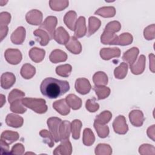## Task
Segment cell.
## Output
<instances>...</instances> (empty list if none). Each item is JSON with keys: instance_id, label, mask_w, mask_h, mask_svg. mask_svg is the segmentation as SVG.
I'll return each instance as SVG.
<instances>
[{"instance_id": "obj_32", "label": "cell", "mask_w": 155, "mask_h": 155, "mask_svg": "<svg viewBox=\"0 0 155 155\" xmlns=\"http://www.w3.org/2000/svg\"><path fill=\"white\" fill-rule=\"evenodd\" d=\"M33 35L40 39L39 43L41 46L47 45L50 40L49 35L45 30L41 28H38L35 30L33 31Z\"/></svg>"}, {"instance_id": "obj_25", "label": "cell", "mask_w": 155, "mask_h": 155, "mask_svg": "<svg viewBox=\"0 0 155 155\" xmlns=\"http://www.w3.org/2000/svg\"><path fill=\"white\" fill-rule=\"evenodd\" d=\"M66 102L68 105L74 110H77L81 108L82 106V100L74 94H69L65 97Z\"/></svg>"}, {"instance_id": "obj_2", "label": "cell", "mask_w": 155, "mask_h": 155, "mask_svg": "<svg viewBox=\"0 0 155 155\" xmlns=\"http://www.w3.org/2000/svg\"><path fill=\"white\" fill-rule=\"evenodd\" d=\"M24 105L38 114L45 113L48 109L46 102L44 99L25 97L22 99Z\"/></svg>"}, {"instance_id": "obj_5", "label": "cell", "mask_w": 155, "mask_h": 155, "mask_svg": "<svg viewBox=\"0 0 155 155\" xmlns=\"http://www.w3.org/2000/svg\"><path fill=\"white\" fill-rule=\"evenodd\" d=\"M4 57L5 60L12 65L18 64L22 58L21 51L13 48L7 49L4 53Z\"/></svg>"}, {"instance_id": "obj_20", "label": "cell", "mask_w": 155, "mask_h": 155, "mask_svg": "<svg viewBox=\"0 0 155 155\" xmlns=\"http://www.w3.org/2000/svg\"><path fill=\"white\" fill-rule=\"evenodd\" d=\"M71 132V123L68 120L61 122L59 128L60 141L69 139Z\"/></svg>"}, {"instance_id": "obj_12", "label": "cell", "mask_w": 155, "mask_h": 155, "mask_svg": "<svg viewBox=\"0 0 155 155\" xmlns=\"http://www.w3.org/2000/svg\"><path fill=\"white\" fill-rule=\"evenodd\" d=\"M61 144L57 147L53 153L55 155H70L72 153V146L68 139L61 141Z\"/></svg>"}, {"instance_id": "obj_48", "label": "cell", "mask_w": 155, "mask_h": 155, "mask_svg": "<svg viewBox=\"0 0 155 155\" xmlns=\"http://www.w3.org/2000/svg\"><path fill=\"white\" fill-rule=\"evenodd\" d=\"M85 107L89 112L94 113L99 110V105L96 102L95 98L89 99L86 101Z\"/></svg>"}, {"instance_id": "obj_33", "label": "cell", "mask_w": 155, "mask_h": 155, "mask_svg": "<svg viewBox=\"0 0 155 155\" xmlns=\"http://www.w3.org/2000/svg\"><path fill=\"white\" fill-rule=\"evenodd\" d=\"M95 140V136L90 128H86L84 130L83 136H82V142L84 145L85 146H91L92 145Z\"/></svg>"}, {"instance_id": "obj_13", "label": "cell", "mask_w": 155, "mask_h": 155, "mask_svg": "<svg viewBox=\"0 0 155 155\" xmlns=\"http://www.w3.org/2000/svg\"><path fill=\"white\" fill-rule=\"evenodd\" d=\"M129 119L133 126L139 127L143 125L145 118L142 111L134 110L129 113Z\"/></svg>"}, {"instance_id": "obj_19", "label": "cell", "mask_w": 155, "mask_h": 155, "mask_svg": "<svg viewBox=\"0 0 155 155\" xmlns=\"http://www.w3.org/2000/svg\"><path fill=\"white\" fill-rule=\"evenodd\" d=\"M5 123L9 127L13 128H19L22 126L24 119L21 116L13 113H10L6 116Z\"/></svg>"}, {"instance_id": "obj_56", "label": "cell", "mask_w": 155, "mask_h": 155, "mask_svg": "<svg viewBox=\"0 0 155 155\" xmlns=\"http://www.w3.org/2000/svg\"><path fill=\"white\" fill-rule=\"evenodd\" d=\"M0 96H1V107H2L3 105L5 103V97L2 94H1Z\"/></svg>"}, {"instance_id": "obj_31", "label": "cell", "mask_w": 155, "mask_h": 155, "mask_svg": "<svg viewBox=\"0 0 155 155\" xmlns=\"http://www.w3.org/2000/svg\"><path fill=\"white\" fill-rule=\"evenodd\" d=\"M94 14L104 18H112L116 15V9L113 6L102 7L98 8Z\"/></svg>"}, {"instance_id": "obj_16", "label": "cell", "mask_w": 155, "mask_h": 155, "mask_svg": "<svg viewBox=\"0 0 155 155\" xmlns=\"http://www.w3.org/2000/svg\"><path fill=\"white\" fill-rule=\"evenodd\" d=\"M16 81V77L13 73L10 72L4 73L1 77V86L4 89H9Z\"/></svg>"}, {"instance_id": "obj_53", "label": "cell", "mask_w": 155, "mask_h": 155, "mask_svg": "<svg viewBox=\"0 0 155 155\" xmlns=\"http://www.w3.org/2000/svg\"><path fill=\"white\" fill-rule=\"evenodd\" d=\"M155 125H153L151 127H148L147 129V135L149 138L152 139L153 141H154V136H155Z\"/></svg>"}, {"instance_id": "obj_45", "label": "cell", "mask_w": 155, "mask_h": 155, "mask_svg": "<svg viewBox=\"0 0 155 155\" xmlns=\"http://www.w3.org/2000/svg\"><path fill=\"white\" fill-rule=\"evenodd\" d=\"M24 96H25L24 92L18 89H13L8 94V101L9 104H11L12 102H13L16 100L22 99Z\"/></svg>"}, {"instance_id": "obj_43", "label": "cell", "mask_w": 155, "mask_h": 155, "mask_svg": "<svg viewBox=\"0 0 155 155\" xmlns=\"http://www.w3.org/2000/svg\"><path fill=\"white\" fill-rule=\"evenodd\" d=\"M94 127L98 136L101 138H105L109 134V127L106 125L97 124L94 122Z\"/></svg>"}, {"instance_id": "obj_21", "label": "cell", "mask_w": 155, "mask_h": 155, "mask_svg": "<svg viewBox=\"0 0 155 155\" xmlns=\"http://www.w3.org/2000/svg\"><path fill=\"white\" fill-rule=\"evenodd\" d=\"M28 55L32 61L36 63H38L44 59L45 55V51L42 48L33 47L30 50Z\"/></svg>"}, {"instance_id": "obj_27", "label": "cell", "mask_w": 155, "mask_h": 155, "mask_svg": "<svg viewBox=\"0 0 155 155\" xmlns=\"http://www.w3.org/2000/svg\"><path fill=\"white\" fill-rule=\"evenodd\" d=\"M117 36L111 31L104 30L101 36V42L105 45H114Z\"/></svg>"}, {"instance_id": "obj_38", "label": "cell", "mask_w": 155, "mask_h": 155, "mask_svg": "<svg viewBox=\"0 0 155 155\" xmlns=\"http://www.w3.org/2000/svg\"><path fill=\"white\" fill-rule=\"evenodd\" d=\"M22 99L16 100L10 104V109L12 112L15 113L23 114L27 111V108L22 104Z\"/></svg>"}, {"instance_id": "obj_39", "label": "cell", "mask_w": 155, "mask_h": 155, "mask_svg": "<svg viewBox=\"0 0 155 155\" xmlns=\"http://www.w3.org/2000/svg\"><path fill=\"white\" fill-rule=\"evenodd\" d=\"M128 72V64L125 62H122L119 66L114 70V74L116 78L122 79L125 78Z\"/></svg>"}, {"instance_id": "obj_42", "label": "cell", "mask_w": 155, "mask_h": 155, "mask_svg": "<svg viewBox=\"0 0 155 155\" xmlns=\"http://www.w3.org/2000/svg\"><path fill=\"white\" fill-rule=\"evenodd\" d=\"M94 153L96 155H111L112 148L108 144L99 143L95 148Z\"/></svg>"}, {"instance_id": "obj_23", "label": "cell", "mask_w": 155, "mask_h": 155, "mask_svg": "<svg viewBox=\"0 0 155 155\" xmlns=\"http://www.w3.org/2000/svg\"><path fill=\"white\" fill-rule=\"evenodd\" d=\"M139 53V50L137 47H132L124 53L122 56V59L127 63L131 65L136 62Z\"/></svg>"}, {"instance_id": "obj_8", "label": "cell", "mask_w": 155, "mask_h": 155, "mask_svg": "<svg viewBox=\"0 0 155 155\" xmlns=\"http://www.w3.org/2000/svg\"><path fill=\"white\" fill-rule=\"evenodd\" d=\"M74 87L77 92L81 94L85 95L90 92L91 88V85L87 79L82 78L76 80Z\"/></svg>"}, {"instance_id": "obj_26", "label": "cell", "mask_w": 155, "mask_h": 155, "mask_svg": "<svg viewBox=\"0 0 155 155\" xmlns=\"http://www.w3.org/2000/svg\"><path fill=\"white\" fill-rule=\"evenodd\" d=\"M101 21L94 16H90L88 19V27L87 36L90 37L93 35L101 27Z\"/></svg>"}, {"instance_id": "obj_57", "label": "cell", "mask_w": 155, "mask_h": 155, "mask_svg": "<svg viewBox=\"0 0 155 155\" xmlns=\"http://www.w3.org/2000/svg\"><path fill=\"white\" fill-rule=\"evenodd\" d=\"M7 2H8L7 1H3V0H1V1H0V4H1V6H3V5H5Z\"/></svg>"}, {"instance_id": "obj_22", "label": "cell", "mask_w": 155, "mask_h": 155, "mask_svg": "<svg viewBox=\"0 0 155 155\" xmlns=\"http://www.w3.org/2000/svg\"><path fill=\"white\" fill-rule=\"evenodd\" d=\"M49 59L54 64L65 62L67 59V54L61 50L55 49L51 52L49 56Z\"/></svg>"}, {"instance_id": "obj_37", "label": "cell", "mask_w": 155, "mask_h": 155, "mask_svg": "<svg viewBox=\"0 0 155 155\" xmlns=\"http://www.w3.org/2000/svg\"><path fill=\"white\" fill-rule=\"evenodd\" d=\"M82 126V122L79 119H74L71 123V131L72 137L74 139H79L80 137L81 129Z\"/></svg>"}, {"instance_id": "obj_17", "label": "cell", "mask_w": 155, "mask_h": 155, "mask_svg": "<svg viewBox=\"0 0 155 155\" xmlns=\"http://www.w3.org/2000/svg\"><path fill=\"white\" fill-rule=\"evenodd\" d=\"M54 39L59 44L65 45L70 39V36L64 27H59L55 30Z\"/></svg>"}, {"instance_id": "obj_29", "label": "cell", "mask_w": 155, "mask_h": 155, "mask_svg": "<svg viewBox=\"0 0 155 155\" xmlns=\"http://www.w3.org/2000/svg\"><path fill=\"white\" fill-rule=\"evenodd\" d=\"M93 81L95 86H105L108 84V79L104 71H97L93 76Z\"/></svg>"}, {"instance_id": "obj_24", "label": "cell", "mask_w": 155, "mask_h": 155, "mask_svg": "<svg viewBox=\"0 0 155 155\" xmlns=\"http://www.w3.org/2000/svg\"><path fill=\"white\" fill-rule=\"evenodd\" d=\"M77 21V14L73 10L68 11L64 17V22L66 26L71 30H74Z\"/></svg>"}, {"instance_id": "obj_9", "label": "cell", "mask_w": 155, "mask_h": 155, "mask_svg": "<svg viewBox=\"0 0 155 155\" xmlns=\"http://www.w3.org/2000/svg\"><path fill=\"white\" fill-rule=\"evenodd\" d=\"M99 54L102 59L108 61L113 58H119L120 56V50L117 47L103 48L100 50Z\"/></svg>"}, {"instance_id": "obj_52", "label": "cell", "mask_w": 155, "mask_h": 155, "mask_svg": "<svg viewBox=\"0 0 155 155\" xmlns=\"http://www.w3.org/2000/svg\"><path fill=\"white\" fill-rule=\"evenodd\" d=\"M9 144L7 143L4 140L1 139V153L2 154H10L9 151Z\"/></svg>"}, {"instance_id": "obj_11", "label": "cell", "mask_w": 155, "mask_h": 155, "mask_svg": "<svg viewBox=\"0 0 155 155\" xmlns=\"http://www.w3.org/2000/svg\"><path fill=\"white\" fill-rule=\"evenodd\" d=\"M87 34V27L85 24V18L84 16H80L76 22L74 35L76 38L84 37Z\"/></svg>"}, {"instance_id": "obj_55", "label": "cell", "mask_w": 155, "mask_h": 155, "mask_svg": "<svg viewBox=\"0 0 155 155\" xmlns=\"http://www.w3.org/2000/svg\"><path fill=\"white\" fill-rule=\"evenodd\" d=\"M149 60H150V70L154 73V55L153 53L149 54Z\"/></svg>"}, {"instance_id": "obj_7", "label": "cell", "mask_w": 155, "mask_h": 155, "mask_svg": "<svg viewBox=\"0 0 155 155\" xmlns=\"http://www.w3.org/2000/svg\"><path fill=\"white\" fill-rule=\"evenodd\" d=\"M42 13L37 9H33L28 12L25 15L26 21L31 25H39L42 24Z\"/></svg>"}, {"instance_id": "obj_35", "label": "cell", "mask_w": 155, "mask_h": 155, "mask_svg": "<svg viewBox=\"0 0 155 155\" xmlns=\"http://www.w3.org/2000/svg\"><path fill=\"white\" fill-rule=\"evenodd\" d=\"M67 0H51L49 1L50 7L54 11H62L68 6Z\"/></svg>"}, {"instance_id": "obj_40", "label": "cell", "mask_w": 155, "mask_h": 155, "mask_svg": "<svg viewBox=\"0 0 155 155\" xmlns=\"http://www.w3.org/2000/svg\"><path fill=\"white\" fill-rule=\"evenodd\" d=\"M111 118H112L111 113L108 110H105L101 113L99 115L96 116L94 119V122L99 124L105 125L110 122Z\"/></svg>"}, {"instance_id": "obj_44", "label": "cell", "mask_w": 155, "mask_h": 155, "mask_svg": "<svg viewBox=\"0 0 155 155\" xmlns=\"http://www.w3.org/2000/svg\"><path fill=\"white\" fill-rule=\"evenodd\" d=\"M39 135L43 138V142L51 148L54 146V138L51 133L47 130H42L39 132Z\"/></svg>"}, {"instance_id": "obj_46", "label": "cell", "mask_w": 155, "mask_h": 155, "mask_svg": "<svg viewBox=\"0 0 155 155\" xmlns=\"http://www.w3.org/2000/svg\"><path fill=\"white\" fill-rule=\"evenodd\" d=\"M154 147L150 144H142L139 148V153L142 155L146 154H154L155 153Z\"/></svg>"}, {"instance_id": "obj_10", "label": "cell", "mask_w": 155, "mask_h": 155, "mask_svg": "<svg viewBox=\"0 0 155 155\" xmlns=\"http://www.w3.org/2000/svg\"><path fill=\"white\" fill-rule=\"evenodd\" d=\"M145 56L143 54L140 55L136 62L130 65V68L131 73L136 75L142 74L145 68Z\"/></svg>"}, {"instance_id": "obj_30", "label": "cell", "mask_w": 155, "mask_h": 155, "mask_svg": "<svg viewBox=\"0 0 155 155\" xmlns=\"http://www.w3.org/2000/svg\"><path fill=\"white\" fill-rule=\"evenodd\" d=\"M19 137L18 132L10 130H6L3 131L1 135V139L4 140L8 144H11L18 140Z\"/></svg>"}, {"instance_id": "obj_3", "label": "cell", "mask_w": 155, "mask_h": 155, "mask_svg": "<svg viewBox=\"0 0 155 155\" xmlns=\"http://www.w3.org/2000/svg\"><path fill=\"white\" fill-rule=\"evenodd\" d=\"M57 24V18L54 16H49L40 25V28L45 30L49 35L50 39H53Z\"/></svg>"}, {"instance_id": "obj_4", "label": "cell", "mask_w": 155, "mask_h": 155, "mask_svg": "<svg viewBox=\"0 0 155 155\" xmlns=\"http://www.w3.org/2000/svg\"><path fill=\"white\" fill-rule=\"evenodd\" d=\"M62 120L60 118L56 117H51L47 119V124L49 128L50 131L51 133L54 141L58 142L60 141L59 135V128Z\"/></svg>"}, {"instance_id": "obj_28", "label": "cell", "mask_w": 155, "mask_h": 155, "mask_svg": "<svg viewBox=\"0 0 155 155\" xmlns=\"http://www.w3.org/2000/svg\"><path fill=\"white\" fill-rule=\"evenodd\" d=\"M21 75L25 79H31L36 73V68L30 64L27 63L24 64L20 71Z\"/></svg>"}, {"instance_id": "obj_15", "label": "cell", "mask_w": 155, "mask_h": 155, "mask_svg": "<svg viewBox=\"0 0 155 155\" xmlns=\"http://www.w3.org/2000/svg\"><path fill=\"white\" fill-rule=\"evenodd\" d=\"M65 46L70 52L74 54H78L82 51L81 44L74 36L70 37Z\"/></svg>"}, {"instance_id": "obj_18", "label": "cell", "mask_w": 155, "mask_h": 155, "mask_svg": "<svg viewBox=\"0 0 155 155\" xmlns=\"http://www.w3.org/2000/svg\"><path fill=\"white\" fill-rule=\"evenodd\" d=\"M53 108L60 114L66 116L70 111V107L68 105L65 99H61L53 103Z\"/></svg>"}, {"instance_id": "obj_34", "label": "cell", "mask_w": 155, "mask_h": 155, "mask_svg": "<svg viewBox=\"0 0 155 155\" xmlns=\"http://www.w3.org/2000/svg\"><path fill=\"white\" fill-rule=\"evenodd\" d=\"M133 40V36L129 33H124L117 36L116 41L114 45H119L122 46L128 45L132 43Z\"/></svg>"}, {"instance_id": "obj_51", "label": "cell", "mask_w": 155, "mask_h": 155, "mask_svg": "<svg viewBox=\"0 0 155 155\" xmlns=\"http://www.w3.org/2000/svg\"><path fill=\"white\" fill-rule=\"evenodd\" d=\"M25 151V148L22 143H18L15 144L12 148L10 154H23Z\"/></svg>"}, {"instance_id": "obj_14", "label": "cell", "mask_w": 155, "mask_h": 155, "mask_svg": "<svg viewBox=\"0 0 155 155\" xmlns=\"http://www.w3.org/2000/svg\"><path fill=\"white\" fill-rule=\"evenodd\" d=\"M25 29L24 27L21 26L18 27L11 35V41L16 45L22 44L25 38Z\"/></svg>"}, {"instance_id": "obj_54", "label": "cell", "mask_w": 155, "mask_h": 155, "mask_svg": "<svg viewBox=\"0 0 155 155\" xmlns=\"http://www.w3.org/2000/svg\"><path fill=\"white\" fill-rule=\"evenodd\" d=\"M8 28L7 26L4 27H0V39L1 41H2L4 38L7 36L8 33Z\"/></svg>"}, {"instance_id": "obj_49", "label": "cell", "mask_w": 155, "mask_h": 155, "mask_svg": "<svg viewBox=\"0 0 155 155\" xmlns=\"http://www.w3.org/2000/svg\"><path fill=\"white\" fill-rule=\"evenodd\" d=\"M155 25L154 24L147 26L143 30V36L147 40H153L154 39Z\"/></svg>"}, {"instance_id": "obj_50", "label": "cell", "mask_w": 155, "mask_h": 155, "mask_svg": "<svg viewBox=\"0 0 155 155\" xmlns=\"http://www.w3.org/2000/svg\"><path fill=\"white\" fill-rule=\"evenodd\" d=\"M11 20V15L8 12H3L0 13V27L7 26Z\"/></svg>"}, {"instance_id": "obj_41", "label": "cell", "mask_w": 155, "mask_h": 155, "mask_svg": "<svg viewBox=\"0 0 155 155\" xmlns=\"http://www.w3.org/2000/svg\"><path fill=\"white\" fill-rule=\"evenodd\" d=\"M72 67L70 64H64L58 66L56 68V73L58 76L64 78L68 77L71 72Z\"/></svg>"}, {"instance_id": "obj_1", "label": "cell", "mask_w": 155, "mask_h": 155, "mask_svg": "<svg viewBox=\"0 0 155 155\" xmlns=\"http://www.w3.org/2000/svg\"><path fill=\"white\" fill-rule=\"evenodd\" d=\"M70 90V84L67 81L58 80L53 78L44 79L40 85L42 95L49 99H56L66 93Z\"/></svg>"}, {"instance_id": "obj_36", "label": "cell", "mask_w": 155, "mask_h": 155, "mask_svg": "<svg viewBox=\"0 0 155 155\" xmlns=\"http://www.w3.org/2000/svg\"><path fill=\"white\" fill-rule=\"evenodd\" d=\"M93 90L95 91L98 100L107 98L110 94L111 92L110 88L105 86H94Z\"/></svg>"}, {"instance_id": "obj_6", "label": "cell", "mask_w": 155, "mask_h": 155, "mask_svg": "<svg viewBox=\"0 0 155 155\" xmlns=\"http://www.w3.org/2000/svg\"><path fill=\"white\" fill-rule=\"evenodd\" d=\"M113 127L114 132L119 134H125L128 130L126 119L122 115H119L115 118L113 122Z\"/></svg>"}, {"instance_id": "obj_47", "label": "cell", "mask_w": 155, "mask_h": 155, "mask_svg": "<svg viewBox=\"0 0 155 155\" xmlns=\"http://www.w3.org/2000/svg\"><path fill=\"white\" fill-rule=\"evenodd\" d=\"M121 28V25L119 21H113L108 22L105 27L104 30L111 31L112 33H116Z\"/></svg>"}]
</instances>
